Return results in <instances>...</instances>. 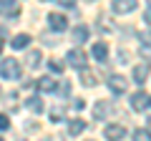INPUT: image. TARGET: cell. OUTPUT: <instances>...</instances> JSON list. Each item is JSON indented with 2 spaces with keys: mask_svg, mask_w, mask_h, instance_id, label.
Returning <instances> with one entry per match:
<instances>
[{
  "mask_svg": "<svg viewBox=\"0 0 151 141\" xmlns=\"http://www.w3.org/2000/svg\"><path fill=\"white\" fill-rule=\"evenodd\" d=\"M93 58H96L98 63H103V60L108 58V45L106 43H96L93 45Z\"/></svg>",
  "mask_w": 151,
  "mask_h": 141,
  "instance_id": "cell-12",
  "label": "cell"
},
{
  "mask_svg": "<svg viewBox=\"0 0 151 141\" xmlns=\"http://www.w3.org/2000/svg\"><path fill=\"white\" fill-rule=\"evenodd\" d=\"M88 141H93V139H88Z\"/></svg>",
  "mask_w": 151,
  "mask_h": 141,
  "instance_id": "cell-34",
  "label": "cell"
},
{
  "mask_svg": "<svg viewBox=\"0 0 151 141\" xmlns=\"http://www.w3.org/2000/svg\"><path fill=\"white\" fill-rule=\"evenodd\" d=\"M35 88L38 91H45V93H53L58 86H55V81L50 76H45V78H40V81H35Z\"/></svg>",
  "mask_w": 151,
  "mask_h": 141,
  "instance_id": "cell-10",
  "label": "cell"
},
{
  "mask_svg": "<svg viewBox=\"0 0 151 141\" xmlns=\"http://www.w3.org/2000/svg\"><path fill=\"white\" fill-rule=\"evenodd\" d=\"M0 15H5V18L20 15V3H15V0H0Z\"/></svg>",
  "mask_w": 151,
  "mask_h": 141,
  "instance_id": "cell-5",
  "label": "cell"
},
{
  "mask_svg": "<svg viewBox=\"0 0 151 141\" xmlns=\"http://www.w3.org/2000/svg\"><path fill=\"white\" fill-rule=\"evenodd\" d=\"M149 124H151V119H149Z\"/></svg>",
  "mask_w": 151,
  "mask_h": 141,
  "instance_id": "cell-33",
  "label": "cell"
},
{
  "mask_svg": "<svg viewBox=\"0 0 151 141\" xmlns=\"http://www.w3.org/2000/svg\"><path fill=\"white\" fill-rule=\"evenodd\" d=\"M108 88H111V93L121 96V93L126 91V78L124 76H111V78H108Z\"/></svg>",
  "mask_w": 151,
  "mask_h": 141,
  "instance_id": "cell-8",
  "label": "cell"
},
{
  "mask_svg": "<svg viewBox=\"0 0 151 141\" xmlns=\"http://www.w3.org/2000/svg\"><path fill=\"white\" fill-rule=\"evenodd\" d=\"M0 93H3V91H0Z\"/></svg>",
  "mask_w": 151,
  "mask_h": 141,
  "instance_id": "cell-35",
  "label": "cell"
},
{
  "mask_svg": "<svg viewBox=\"0 0 151 141\" xmlns=\"http://www.w3.org/2000/svg\"><path fill=\"white\" fill-rule=\"evenodd\" d=\"M60 5H63V8H73L76 0H60Z\"/></svg>",
  "mask_w": 151,
  "mask_h": 141,
  "instance_id": "cell-26",
  "label": "cell"
},
{
  "mask_svg": "<svg viewBox=\"0 0 151 141\" xmlns=\"http://www.w3.org/2000/svg\"><path fill=\"white\" fill-rule=\"evenodd\" d=\"M86 38H88V28H86V25L73 28V43H83Z\"/></svg>",
  "mask_w": 151,
  "mask_h": 141,
  "instance_id": "cell-16",
  "label": "cell"
},
{
  "mask_svg": "<svg viewBox=\"0 0 151 141\" xmlns=\"http://www.w3.org/2000/svg\"><path fill=\"white\" fill-rule=\"evenodd\" d=\"M0 141H3V136H0Z\"/></svg>",
  "mask_w": 151,
  "mask_h": 141,
  "instance_id": "cell-30",
  "label": "cell"
},
{
  "mask_svg": "<svg viewBox=\"0 0 151 141\" xmlns=\"http://www.w3.org/2000/svg\"><path fill=\"white\" fill-rule=\"evenodd\" d=\"M10 129V119H8V114H0V131H8Z\"/></svg>",
  "mask_w": 151,
  "mask_h": 141,
  "instance_id": "cell-22",
  "label": "cell"
},
{
  "mask_svg": "<svg viewBox=\"0 0 151 141\" xmlns=\"http://www.w3.org/2000/svg\"><path fill=\"white\" fill-rule=\"evenodd\" d=\"M141 40H144L146 45H151V30H146V33H141Z\"/></svg>",
  "mask_w": 151,
  "mask_h": 141,
  "instance_id": "cell-24",
  "label": "cell"
},
{
  "mask_svg": "<svg viewBox=\"0 0 151 141\" xmlns=\"http://www.w3.org/2000/svg\"><path fill=\"white\" fill-rule=\"evenodd\" d=\"M63 116H65V111L60 109V106H55V109L50 111V121H53V124H58V121L63 119Z\"/></svg>",
  "mask_w": 151,
  "mask_h": 141,
  "instance_id": "cell-21",
  "label": "cell"
},
{
  "mask_svg": "<svg viewBox=\"0 0 151 141\" xmlns=\"http://www.w3.org/2000/svg\"><path fill=\"white\" fill-rule=\"evenodd\" d=\"M88 3H93V0H88Z\"/></svg>",
  "mask_w": 151,
  "mask_h": 141,
  "instance_id": "cell-31",
  "label": "cell"
},
{
  "mask_svg": "<svg viewBox=\"0 0 151 141\" xmlns=\"http://www.w3.org/2000/svg\"><path fill=\"white\" fill-rule=\"evenodd\" d=\"M81 83H83V86H88V88H91V86H96V76H93L91 70H86V68H83V70H81Z\"/></svg>",
  "mask_w": 151,
  "mask_h": 141,
  "instance_id": "cell-18",
  "label": "cell"
},
{
  "mask_svg": "<svg viewBox=\"0 0 151 141\" xmlns=\"http://www.w3.org/2000/svg\"><path fill=\"white\" fill-rule=\"evenodd\" d=\"M134 141H151V131L149 129H136L134 131Z\"/></svg>",
  "mask_w": 151,
  "mask_h": 141,
  "instance_id": "cell-19",
  "label": "cell"
},
{
  "mask_svg": "<svg viewBox=\"0 0 151 141\" xmlns=\"http://www.w3.org/2000/svg\"><path fill=\"white\" fill-rule=\"evenodd\" d=\"M25 109L33 111V114H43V98H40V96H30L25 101Z\"/></svg>",
  "mask_w": 151,
  "mask_h": 141,
  "instance_id": "cell-11",
  "label": "cell"
},
{
  "mask_svg": "<svg viewBox=\"0 0 151 141\" xmlns=\"http://www.w3.org/2000/svg\"><path fill=\"white\" fill-rule=\"evenodd\" d=\"M144 18H146V23H151V10H146V15H144Z\"/></svg>",
  "mask_w": 151,
  "mask_h": 141,
  "instance_id": "cell-27",
  "label": "cell"
},
{
  "mask_svg": "<svg viewBox=\"0 0 151 141\" xmlns=\"http://www.w3.org/2000/svg\"><path fill=\"white\" fill-rule=\"evenodd\" d=\"M149 106H151V96L146 91H139V93L131 96V109L134 111H144V109H149Z\"/></svg>",
  "mask_w": 151,
  "mask_h": 141,
  "instance_id": "cell-4",
  "label": "cell"
},
{
  "mask_svg": "<svg viewBox=\"0 0 151 141\" xmlns=\"http://www.w3.org/2000/svg\"><path fill=\"white\" fill-rule=\"evenodd\" d=\"M40 3H48V0H40Z\"/></svg>",
  "mask_w": 151,
  "mask_h": 141,
  "instance_id": "cell-29",
  "label": "cell"
},
{
  "mask_svg": "<svg viewBox=\"0 0 151 141\" xmlns=\"http://www.w3.org/2000/svg\"><path fill=\"white\" fill-rule=\"evenodd\" d=\"M108 111H111V103L108 101H98L96 109H93V116H96V119H103V116H108Z\"/></svg>",
  "mask_w": 151,
  "mask_h": 141,
  "instance_id": "cell-15",
  "label": "cell"
},
{
  "mask_svg": "<svg viewBox=\"0 0 151 141\" xmlns=\"http://www.w3.org/2000/svg\"><path fill=\"white\" fill-rule=\"evenodd\" d=\"M136 10V0H113V13L119 15H126V13Z\"/></svg>",
  "mask_w": 151,
  "mask_h": 141,
  "instance_id": "cell-7",
  "label": "cell"
},
{
  "mask_svg": "<svg viewBox=\"0 0 151 141\" xmlns=\"http://www.w3.org/2000/svg\"><path fill=\"white\" fill-rule=\"evenodd\" d=\"M65 63L73 65V68H78V70H83L86 68V53H83L81 48H73L68 55H65Z\"/></svg>",
  "mask_w": 151,
  "mask_h": 141,
  "instance_id": "cell-2",
  "label": "cell"
},
{
  "mask_svg": "<svg viewBox=\"0 0 151 141\" xmlns=\"http://www.w3.org/2000/svg\"><path fill=\"white\" fill-rule=\"evenodd\" d=\"M48 25H50V30L63 33L65 28H68V20H65V15H60V13H50L48 15Z\"/></svg>",
  "mask_w": 151,
  "mask_h": 141,
  "instance_id": "cell-6",
  "label": "cell"
},
{
  "mask_svg": "<svg viewBox=\"0 0 151 141\" xmlns=\"http://www.w3.org/2000/svg\"><path fill=\"white\" fill-rule=\"evenodd\" d=\"M0 78H5V81H15V78H20V63H18L15 58L0 60Z\"/></svg>",
  "mask_w": 151,
  "mask_h": 141,
  "instance_id": "cell-1",
  "label": "cell"
},
{
  "mask_svg": "<svg viewBox=\"0 0 151 141\" xmlns=\"http://www.w3.org/2000/svg\"><path fill=\"white\" fill-rule=\"evenodd\" d=\"M48 65H50V70H53V73H63V70H65V63H63V60H58V58H53Z\"/></svg>",
  "mask_w": 151,
  "mask_h": 141,
  "instance_id": "cell-20",
  "label": "cell"
},
{
  "mask_svg": "<svg viewBox=\"0 0 151 141\" xmlns=\"http://www.w3.org/2000/svg\"><path fill=\"white\" fill-rule=\"evenodd\" d=\"M86 121H83V119H73V121H68V134L70 136H81L83 134V131H86Z\"/></svg>",
  "mask_w": 151,
  "mask_h": 141,
  "instance_id": "cell-9",
  "label": "cell"
},
{
  "mask_svg": "<svg viewBox=\"0 0 151 141\" xmlns=\"http://www.w3.org/2000/svg\"><path fill=\"white\" fill-rule=\"evenodd\" d=\"M103 136H106V141H121L126 136V129H124V124H108L103 129Z\"/></svg>",
  "mask_w": 151,
  "mask_h": 141,
  "instance_id": "cell-3",
  "label": "cell"
},
{
  "mask_svg": "<svg viewBox=\"0 0 151 141\" xmlns=\"http://www.w3.org/2000/svg\"><path fill=\"white\" fill-rule=\"evenodd\" d=\"M28 43H30V35H28V33H18L15 38H13V48L15 50H20V48H28Z\"/></svg>",
  "mask_w": 151,
  "mask_h": 141,
  "instance_id": "cell-13",
  "label": "cell"
},
{
  "mask_svg": "<svg viewBox=\"0 0 151 141\" xmlns=\"http://www.w3.org/2000/svg\"><path fill=\"white\" fill-rule=\"evenodd\" d=\"M3 48H5V43H3V38H0V53H3Z\"/></svg>",
  "mask_w": 151,
  "mask_h": 141,
  "instance_id": "cell-28",
  "label": "cell"
},
{
  "mask_svg": "<svg viewBox=\"0 0 151 141\" xmlns=\"http://www.w3.org/2000/svg\"><path fill=\"white\" fill-rule=\"evenodd\" d=\"M83 106H86V101H83V98H78V101L73 103V109H78V111H83Z\"/></svg>",
  "mask_w": 151,
  "mask_h": 141,
  "instance_id": "cell-25",
  "label": "cell"
},
{
  "mask_svg": "<svg viewBox=\"0 0 151 141\" xmlns=\"http://www.w3.org/2000/svg\"><path fill=\"white\" fill-rule=\"evenodd\" d=\"M146 76H149V63H141V65H136V68H134V81L136 83H144Z\"/></svg>",
  "mask_w": 151,
  "mask_h": 141,
  "instance_id": "cell-14",
  "label": "cell"
},
{
  "mask_svg": "<svg viewBox=\"0 0 151 141\" xmlns=\"http://www.w3.org/2000/svg\"><path fill=\"white\" fill-rule=\"evenodd\" d=\"M55 93H60V96H68V93H70V83H68V81H63V86L55 88Z\"/></svg>",
  "mask_w": 151,
  "mask_h": 141,
  "instance_id": "cell-23",
  "label": "cell"
},
{
  "mask_svg": "<svg viewBox=\"0 0 151 141\" xmlns=\"http://www.w3.org/2000/svg\"><path fill=\"white\" fill-rule=\"evenodd\" d=\"M40 60H43V55H40V50H30V53H28V68H38V65H40Z\"/></svg>",
  "mask_w": 151,
  "mask_h": 141,
  "instance_id": "cell-17",
  "label": "cell"
},
{
  "mask_svg": "<svg viewBox=\"0 0 151 141\" xmlns=\"http://www.w3.org/2000/svg\"><path fill=\"white\" fill-rule=\"evenodd\" d=\"M18 141H23V139H18Z\"/></svg>",
  "mask_w": 151,
  "mask_h": 141,
  "instance_id": "cell-32",
  "label": "cell"
}]
</instances>
